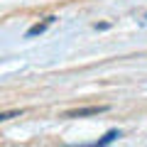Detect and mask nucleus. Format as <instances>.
Wrapping results in <instances>:
<instances>
[{
  "label": "nucleus",
  "instance_id": "nucleus-1",
  "mask_svg": "<svg viewBox=\"0 0 147 147\" xmlns=\"http://www.w3.org/2000/svg\"><path fill=\"white\" fill-rule=\"evenodd\" d=\"M108 105H88V108H76V110H69L66 118H86V115H98V113H105Z\"/></svg>",
  "mask_w": 147,
  "mask_h": 147
},
{
  "label": "nucleus",
  "instance_id": "nucleus-2",
  "mask_svg": "<svg viewBox=\"0 0 147 147\" xmlns=\"http://www.w3.org/2000/svg\"><path fill=\"white\" fill-rule=\"evenodd\" d=\"M54 22H57V17H54V15H52V17H47L44 22H37V25H32L30 30L25 32V37H27V39H32V37H37V34H44V32H47L49 27L54 25Z\"/></svg>",
  "mask_w": 147,
  "mask_h": 147
},
{
  "label": "nucleus",
  "instance_id": "nucleus-3",
  "mask_svg": "<svg viewBox=\"0 0 147 147\" xmlns=\"http://www.w3.org/2000/svg\"><path fill=\"white\" fill-rule=\"evenodd\" d=\"M118 137H123V132H120V130H108V132H105V135L100 137L98 142H93V145H96V147H103V145H110V142H115Z\"/></svg>",
  "mask_w": 147,
  "mask_h": 147
},
{
  "label": "nucleus",
  "instance_id": "nucleus-4",
  "mask_svg": "<svg viewBox=\"0 0 147 147\" xmlns=\"http://www.w3.org/2000/svg\"><path fill=\"white\" fill-rule=\"evenodd\" d=\"M10 118H20V110H7V113H0V123L10 120Z\"/></svg>",
  "mask_w": 147,
  "mask_h": 147
}]
</instances>
